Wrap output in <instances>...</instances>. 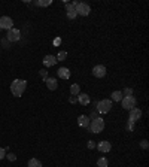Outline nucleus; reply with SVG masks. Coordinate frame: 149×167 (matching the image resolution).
I'll return each instance as SVG.
<instances>
[{
  "mask_svg": "<svg viewBox=\"0 0 149 167\" xmlns=\"http://www.w3.org/2000/svg\"><path fill=\"white\" fill-rule=\"evenodd\" d=\"M6 157V149H3V148H0V160H3Z\"/></svg>",
  "mask_w": 149,
  "mask_h": 167,
  "instance_id": "27",
  "label": "nucleus"
},
{
  "mask_svg": "<svg viewBox=\"0 0 149 167\" xmlns=\"http://www.w3.org/2000/svg\"><path fill=\"white\" fill-rule=\"evenodd\" d=\"M21 39V31L18 30V29H11V30H7V34H6V40L9 42H18Z\"/></svg>",
  "mask_w": 149,
  "mask_h": 167,
  "instance_id": "5",
  "label": "nucleus"
},
{
  "mask_svg": "<svg viewBox=\"0 0 149 167\" xmlns=\"http://www.w3.org/2000/svg\"><path fill=\"white\" fill-rule=\"evenodd\" d=\"M64 3H66L67 18H69V20H74V18L78 16V14H76V9H74V6L72 5V3H67V2H64Z\"/></svg>",
  "mask_w": 149,
  "mask_h": 167,
  "instance_id": "9",
  "label": "nucleus"
},
{
  "mask_svg": "<svg viewBox=\"0 0 149 167\" xmlns=\"http://www.w3.org/2000/svg\"><path fill=\"white\" fill-rule=\"evenodd\" d=\"M69 102H70V103H72V105H74V103H76V102H78V97H74V96H72V97H70V99H69Z\"/></svg>",
  "mask_w": 149,
  "mask_h": 167,
  "instance_id": "30",
  "label": "nucleus"
},
{
  "mask_svg": "<svg viewBox=\"0 0 149 167\" xmlns=\"http://www.w3.org/2000/svg\"><path fill=\"white\" fill-rule=\"evenodd\" d=\"M93 76H96V78H104L106 76V67H104L103 64H97L93 67Z\"/></svg>",
  "mask_w": 149,
  "mask_h": 167,
  "instance_id": "8",
  "label": "nucleus"
},
{
  "mask_svg": "<svg viewBox=\"0 0 149 167\" xmlns=\"http://www.w3.org/2000/svg\"><path fill=\"white\" fill-rule=\"evenodd\" d=\"M89 116H87V115H81L79 118H78V125L79 127H82V129H88L89 125Z\"/></svg>",
  "mask_w": 149,
  "mask_h": 167,
  "instance_id": "13",
  "label": "nucleus"
},
{
  "mask_svg": "<svg viewBox=\"0 0 149 167\" xmlns=\"http://www.w3.org/2000/svg\"><path fill=\"white\" fill-rule=\"evenodd\" d=\"M57 73H58V76L61 79H69V78H70V70L67 67H60Z\"/></svg>",
  "mask_w": 149,
  "mask_h": 167,
  "instance_id": "16",
  "label": "nucleus"
},
{
  "mask_svg": "<svg viewBox=\"0 0 149 167\" xmlns=\"http://www.w3.org/2000/svg\"><path fill=\"white\" fill-rule=\"evenodd\" d=\"M97 115H98V112H93V114H91V116H89V120H96V118H98Z\"/></svg>",
  "mask_w": 149,
  "mask_h": 167,
  "instance_id": "31",
  "label": "nucleus"
},
{
  "mask_svg": "<svg viewBox=\"0 0 149 167\" xmlns=\"http://www.w3.org/2000/svg\"><path fill=\"white\" fill-rule=\"evenodd\" d=\"M27 166L29 167H42V163L37 158H31V160H29V164Z\"/></svg>",
  "mask_w": 149,
  "mask_h": 167,
  "instance_id": "19",
  "label": "nucleus"
},
{
  "mask_svg": "<svg viewBox=\"0 0 149 167\" xmlns=\"http://www.w3.org/2000/svg\"><path fill=\"white\" fill-rule=\"evenodd\" d=\"M25 87H27V82L24 79H15L14 82L11 84V93L15 97H21L22 93L25 91Z\"/></svg>",
  "mask_w": 149,
  "mask_h": 167,
  "instance_id": "1",
  "label": "nucleus"
},
{
  "mask_svg": "<svg viewBox=\"0 0 149 167\" xmlns=\"http://www.w3.org/2000/svg\"><path fill=\"white\" fill-rule=\"evenodd\" d=\"M121 105H122V107H124L125 111H131L133 107H136V99H134L133 96H130V97H122Z\"/></svg>",
  "mask_w": 149,
  "mask_h": 167,
  "instance_id": "6",
  "label": "nucleus"
},
{
  "mask_svg": "<svg viewBox=\"0 0 149 167\" xmlns=\"http://www.w3.org/2000/svg\"><path fill=\"white\" fill-rule=\"evenodd\" d=\"M39 75L42 76L43 79H46V78H48V72H46V69H42V70H39Z\"/></svg>",
  "mask_w": 149,
  "mask_h": 167,
  "instance_id": "24",
  "label": "nucleus"
},
{
  "mask_svg": "<svg viewBox=\"0 0 149 167\" xmlns=\"http://www.w3.org/2000/svg\"><path fill=\"white\" fill-rule=\"evenodd\" d=\"M67 58V52L66 51H60L58 55H57V61H64Z\"/></svg>",
  "mask_w": 149,
  "mask_h": 167,
  "instance_id": "23",
  "label": "nucleus"
},
{
  "mask_svg": "<svg viewBox=\"0 0 149 167\" xmlns=\"http://www.w3.org/2000/svg\"><path fill=\"white\" fill-rule=\"evenodd\" d=\"M42 61H43L45 67H52V66H55V64H57V57L49 54V55H45V58Z\"/></svg>",
  "mask_w": 149,
  "mask_h": 167,
  "instance_id": "11",
  "label": "nucleus"
},
{
  "mask_svg": "<svg viewBox=\"0 0 149 167\" xmlns=\"http://www.w3.org/2000/svg\"><path fill=\"white\" fill-rule=\"evenodd\" d=\"M45 84H46V87H48L51 91L57 90V87H58V84H57V79H55V78H46V79H45Z\"/></svg>",
  "mask_w": 149,
  "mask_h": 167,
  "instance_id": "14",
  "label": "nucleus"
},
{
  "mask_svg": "<svg viewBox=\"0 0 149 167\" xmlns=\"http://www.w3.org/2000/svg\"><path fill=\"white\" fill-rule=\"evenodd\" d=\"M14 25V21L12 18L9 16H0V29H5V30H11Z\"/></svg>",
  "mask_w": 149,
  "mask_h": 167,
  "instance_id": "7",
  "label": "nucleus"
},
{
  "mask_svg": "<svg viewBox=\"0 0 149 167\" xmlns=\"http://www.w3.org/2000/svg\"><path fill=\"white\" fill-rule=\"evenodd\" d=\"M81 93V87H79V84H73L72 87H70V94L72 96H78Z\"/></svg>",
  "mask_w": 149,
  "mask_h": 167,
  "instance_id": "17",
  "label": "nucleus"
},
{
  "mask_svg": "<svg viewBox=\"0 0 149 167\" xmlns=\"http://www.w3.org/2000/svg\"><path fill=\"white\" fill-rule=\"evenodd\" d=\"M87 146H88V149H94V148H96V143H94L93 140H89L88 143H87Z\"/></svg>",
  "mask_w": 149,
  "mask_h": 167,
  "instance_id": "29",
  "label": "nucleus"
},
{
  "mask_svg": "<svg viewBox=\"0 0 149 167\" xmlns=\"http://www.w3.org/2000/svg\"><path fill=\"white\" fill-rule=\"evenodd\" d=\"M140 118H142V111L139 107H133V109L130 111V121L136 122V121H139Z\"/></svg>",
  "mask_w": 149,
  "mask_h": 167,
  "instance_id": "10",
  "label": "nucleus"
},
{
  "mask_svg": "<svg viewBox=\"0 0 149 167\" xmlns=\"http://www.w3.org/2000/svg\"><path fill=\"white\" fill-rule=\"evenodd\" d=\"M121 93H122L124 97H130V96H133V88H128V87H127V88H124Z\"/></svg>",
  "mask_w": 149,
  "mask_h": 167,
  "instance_id": "22",
  "label": "nucleus"
},
{
  "mask_svg": "<svg viewBox=\"0 0 149 167\" xmlns=\"http://www.w3.org/2000/svg\"><path fill=\"white\" fill-rule=\"evenodd\" d=\"M148 140H146V139H143V140H142L140 142V148H143V149H148Z\"/></svg>",
  "mask_w": 149,
  "mask_h": 167,
  "instance_id": "25",
  "label": "nucleus"
},
{
  "mask_svg": "<svg viewBox=\"0 0 149 167\" xmlns=\"http://www.w3.org/2000/svg\"><path fill=\"white\" fill-rule=\"evenodd\" d=\"M111 96H112V100H113V102H121V100H122V97H124L121 91H113Z\"/></svg>",
  "mask_w": 149,
  "mask_h": 167,
  "instance_id": "18",
  "label": "nucleus"
},
{
  "mask_svg": "<svg viewBox=\"0 0 149 167\" xmlns=\"http://www.w3.org/2000/svg\"><path fill=\"white\" fill-rule=\"evenodd\" d=\"M127 130H128V131H133L134 130V122L128 121V124H127Z\"/></svg>",
  "mask_w": 149,
  "mask_h": 167,
  "instance_id": "26",
  "label": "nucleus"
},
{
  "mask_svg": "<svg viewBox=\"0 0 149 167\" xmlns=\"http://www.w3.org/2000/svg\"><path fill=\"white\" fill-rule=\"evenodd\" d=\"M97 149L100 152H109L112 149V145L109 143L107 140H102V142L97 143Z\"/></svg>",
  "mask_w": 149,
  "mask_h": 167,
  "instance_id": "12",
  "label": "nucleus"
},
{
  "mask_svg": "<svg viewBox=\"0 0 149 167\" xmlns=\"http://www.w3.org/2000/svg\"><path fill=\"white\" fill-rule=\"evenodd\" d=\"M88 129H89L91 133H102V131L104 130V120H102V118H96V120L89 121Z\"/></svg>",
  "mask_w": 149,
  "mask_h": 167,
  "instance_id": "2",
  "label": "nucleus"
},
{
  "mask_svg": "<svg viewBox=\"0 0 149 167\" xmlns=\"http://www.w3.org/2000/svg\"><path fill=\"white\" fill-rule=\"evenodd\" d=\"M72 5L74 6V9H76V14L81 16H87L91 12V8H89V5H87V3H79V2H72Z\"/></svg>",
  "mask_w": 149,
  "mask_h": 167,
  "instance_id": "3",
  "label": "nucleus"
},
{
  "mask_svg": "<svg viewBox=\"0 0 149 167\" xmlns=\"http://www.w3.org/2000/svg\"><path fill=\"white\" fill-rule=\"evenodd\" d=\"M107 164L109 163H107V160L104 158V157H100V158L97 160V166L98 167H107Z\"/></svg>",
  "mask_w": 149,
  "mask_h": 167,
  "instance_id": "21",
  "label": "nucleus"
},
{
  "mask_svg": "<svg viewBox=\"0 0 149 167\" xmlns=\"http://www.w3.org/2000/svg\"><path fill=\"white\" fill-rule=\"evenodd\" d=\"M78 102L81 105H84V106H87V105H89V96L85 94V93H79L78 94Z\"/></svg>",
  "mask_w": 149,
  "mask_h": 167,
  "instance_id": "15",
  "label": "nucleus"
},
{
  "mask_svg": "<svg viewBox=\"0 0 149 167\" xmlns=\"http://www.w3.org/2000/svg\"><path fill=\"white\" fill-rule=\"evenodd\" d=\"M6 157L9 161H15V160H16V155H15V154H7Z\"/></svg>",
  "mask_w": 149,
  "mask_h": 167,
  "instance_id": "28",
  "label": "nucleus"
},
{
  "mask_svg": "<svg viewBox=\"0 0 149 167\" xmlns=\"http://www.w3.org/2000/svg\"><path fill=\"white\" fill-rule=\"evenodd\" d=\"M112 109V100H100L98 103H97V112L98 114H107L109 111Z\"/></svg>",
  "mask_w": 149,
  "mask_h": 167,
  "instance_id": "4",
  "label": "nucleus"
},
{
  "mask_svg": "<svg viewBox=\"0 0 149 167\" xmlns=\"http://www.w3.org/2000/svg\"><path fill=\"white\" fill-rule=\"evenodd\" d=\"M51 3H52L51 0H36V2H34L36 6H49Z\"/></svg>",
  "mask_w": 149,
  "mask_h": 167,
  "instance_id": "20",
  "label": "nucleus"
}]
</instances>
